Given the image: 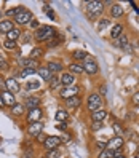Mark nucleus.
<instances>
[{
  "label": "nucleus",
  "instance_id": "nucleus-1",
  "mask_svg": "<svg viewBox=\"0 0 139 158\" xmlns=\"http://www.w3.org/2000/svg\"><path fill=\"white\" fill-rule=\"evenodd\" d=\"M54 35H56V31H54L51 26H40L39 29L35 31V34H34L37 42H45V40L50 42Z\"/></svg>",
  "mask_w": 139,
  "mask_h": 158
},
{
  "label": "nucleus",
  "instance_id": "nucleus-2",
  "mask_svg": "<svg viewBox=\"0 0 139 158\" xmlns=\"http://www.w3.org/2000/svg\"><path fill=\"white\" fill-rule=\"evenodd\" d=\"M86 107H88V110H90L91 114L96 112V110H99V109H103V98H101V94H98V93L90 94Z\"/></svg>",
  "mask_w": 139,
  "mask_h": 158
},
{
  "label": "nucleus",
  "instance_id": "nucleus-3",
  "mask_svg": "<svg viewBox=\"0 0 139 158\" xmlns=\"http://www.w3.org/2000/svg\"><path fill=\"white\" fill-rule=\"evenodd\" d=\"M86 11H88V16L90 18H98L101 13L104 11V3L103 2H88L86 3Z\"/></svg>",
  "mask_w": 139,
  "mask_h": 158
},
{
  "label": "nucleus",
  "instance_id": "nucleus-4",
  "mask_svg": "<svg viewBox=\"0 0 139 158\" xmlns=\"http://www.w3.org/2000/svg\"><path fill=\"white\" fill-rule=\"evenodd\" d=\"M83 70H85L86 73H90V75H95V73L99 72V66H98L96 59L93 56H88L85 61H83Z\"/></svg>",
  "mask_w": 139,
  "mask_h": 158
},
{
  "label": "nucleus",
  "instance_id": "nucleus-5",
  "mask_svg": "<svg viewBox=\"0 0 139 158\" xmlns=\"http://www.w3.org/2000/svg\"><path fill=\"white\" fill-rule=\"evenodd\" d=\"M43 145H45V148H46V152L56 150V148L61 145V137H58V136H48V137H45Z\"/></svg>",
  "mask_w": 139,
  "mask_h": 158
},
{
  "label": "nucleus",
  "instance_id": "nucleus-6",
  "mask_svg": "<svg viewBox=\"0 0 139 158\" xmlns=\"http://www.w3.org/2000/svg\"><path fill=\"white\" fill-rule=\"evenodd\" d=\"M13 19H15L16 24H19V26H27V24H31V21L34 19V15L29 10H24L23 13H19L16 18H13Z\"/></svg>",
  "mask_w": 139,
  "mask_h": 158
},
{
  "label": "nucleus",
  "instance_id": "nucleus-7",
  "mask_svg": "<svg viewBox=\"0 0 139 158\" xmlns=\"http://www.w3.org/2000/svg\"><path fill=\"white\" fill-rule=\"evenodd\" d=\"M78 93H80V88L74 85V86L62 88V89H61V93H59V96H61L62 99H70V98H75V96H78Z\"/></svg>",
  "mask_w": 139,
  "mask_h": 158
},
{
  "label": "nucleus",
  "instance_id": "nucleus-8",
  "mask_svg": "<svg viewBox=\"0 0 139 158\" xmlns=\"http://www.w3.org/2000/svg\"><path fill=\"white\" fill-rule=\"evenodd\" d=\"M123 144H125V141H123V137H120V136H115V137L110 139L109 142H106L107 150H110V152H114V150H118V148H122V147H123Z\"/></svg>",
  "mask_w": 139,
  "mask_h": 158
},
{
  "label": "nucleus",
  "instance_id": "nucleus-9",
  "mask_svg": "<svg viewBox=\"0 0 139 158\" xmlns=\"http://www.w3.org/2000/svg\"><path fill=\"white\" fill-rule=\"evenodd\" d=\"M5 89H6L8 93H11V94H16V93L21 89V86H19V83H18L16 78L10 77V78L5 80Z\"/></svg>",
  "mask_w": 139,
  "mask_h": 158
},
{
  "label": "nucleus",
  "instance_id": "nucleus-10",
  "mask_svg": "<svg viewBox=\"0 0 139 158\" xmlns=\"http://www.w3.org/2000/svg\"><path fill=\"white\" fill-rule=\"evenodd\" d=\"M42 131H43V123L42 122L31 123L29 128H27V134H31L32 137H37L39 134H42Z\"/></svg>",
  "mask_w": 139,
  "mask_h": 158
},
{
  "label": "nucleus",
  "instance_id": "nucleus-11",
  "mask_svg": "<svg viewBox=\"0 0 139 158\" xmlns=\"http://www.w3.org/2000/svg\"><path fill=\"white\" fill-rule=\"evenodd\" d=\"M59 78H61L62 88H67V86H74V85H75V77H74L70 72H64Z\"/></svg>",
  "mask_w": 139,
  "mask_h": 158
},
{
  "label": "nucleus",
  "instance_id": "nucleus-12",
  "mask_svg": "<svg viewBox=\"0 0 139 158\" xmlns=\"http://www.w3.org/2000/svg\"><path fill=\"white\" fill-rule=\"evenodd\" d=\"M42 109L40 107H35L32 110H29V114H27V122L31 123H35V122H40V118H42Z\"/></svg>",
  "mask_w": 139,
  "mask_h": 158
},
{
  "label": "nucleus",
  "instance_id": "nucleus-13",
  "mask_svg": "<svg viewBox=\"0 0 139 158\" xmlns=\"http://www.w3.org/2000/svg\"><path fill=\"white\" fill-rule=\"evenodd\" d=\"M2 99H3V104L5 106H8V107H13L15 104H16V99H15V94H11V93H8L6 89H3L2 93Z\"/></svg>",
  "mask_w": 139,
  "mask_h": 158
},
{
  "label": "nucleus",
  "instance_id": "nucleus-14",
  "mask_svg": "<svg viewBox=\"0 0 139 158\" xmlns=\"http://www.w3.org/2000/svg\"><path fill=\"white\" fill-rule=\"evenodd\" d=\"M18 62L19 66H23V69H37V62L31 58H19Z\"/></svg>",
  "mask_w": 139,
  "mask_h": 158
},
{
  "label": "nucleus",
  "instance_id": "nucleus-15",
  "mask_svg": "<svg viewBox=\"0 0 139 158\" xmlns=\"http://www.w3.org/2000/svg\"><path fill=\"white\" fill-rule=\"evenodd\" d=\"M24 107H26L27 110H32V109H35V107H40V99L35 98V96H29V98L26 99Z\"/></svg>",
  "mask_w": 139,
  "mask_h": 158
},
{
  "label": "nucleus",
  "instance_id": "nucleus-16",
  "mask_svg": "<svg viewBox=\"0 0 139 158\" xmlns=\"http://www.w3.org/2000/svg\"><path fill=\"white\" fill-rule=\"evenodd\" d=\"M11 29H15V26H13V21L10 19H3V21H0V34H8Z\"/></svg>",
  "mask_w": 139,
  "mask_h": 158
},
{
  "label": "nucleus",
  "instance_id": "nucleus-17",
  "mask_svg": "<svg viewBox=\"0 0 139 158\" xmlns=\"http://www.w3.org/2000/svg\"><path fill=\"white\" fill-rule=\"evenodd\" d=\"M106 117H107V110L106 109H99V110H96V112L91 114L93 122H104Z\"/></svg>",
  "mask_w": 139,
  "mask_h": 158
},
{
  "label": "nucleus",
  "instance_id": "nucleus-18",
  "mask_svg": "<svg viewBox=\"0 0 139 158\" xmlns=\"http://www.w3.org/2000/svg\"><path fill=\"white\" fill-rule=\"evenodd\" d=\"M80 96H75V98H70V99H66V107L67 109H78L80 107Z\"/></svg>",
  "mask_w": 139,
  "mask_h": 158
},
{
  "label": "nucleus",
  "instance_id": "nucleus-19",
  "mask_svg": "<svg viewBox=\"0 0 139 158\" xmlns=\"http://www.w3.org/2000/svg\"><path fill=\"white\" fill-rule=\"evenodd\" d=\"M48 70L51 72V73H54V75H56V73H59L61 70H62V64L61 62H54V61H51V62H48Z\"/></svg>",
  "mask_w": 139,
  "mask_h": 158
},
{
  "label": "nucleus",
  "instance_id": "nucleus-20",
  "mask_svg": "<svg viewBox=\"0 0 139 158\" xmlns=\"http://www.w3.org/2000/svg\"><path fill=\"white\" fill-rule=\"evenodd\" d=\"M122 15H123V8H122V5L114 3L112 8H110V16H112V18H120Z\"/></svg>",
  "mask_w": 139,
  "mask_h": 158
},
{
  "label": "nucleus",
  "instance_id": "nucleus-21",
  "mask_svg": "<svg viewBox=\"0 0 139 158\" xmlns=\"http://www.w3.org/2000/svg\"><path fill=\"white\" fill-rule=\"evenodd\" d=\"M122 34H123V26H122V24H115V26L112 27V31H110V37H112L114 40L118 39Z\"/></svg>",
  "mask_w": 139,
  "mask_h": 158
},
{
  "label": "nucleus",
  "instance_id": "nucleus-22",
  "mask_svg": "<svg viewBox=\"0 0 139 158\" xmlns=\"http://www.w3.org/2000/svg\"><path fill=\"white\" fill-rule=\"evenodd\" d=\"M37 73H39L45 81H48L51 78V75H53V73L48 70V67H39V69H37Z\"/></svg>",
  "mask_w": 139,
  "mask_h": 158
},
{
  "label": "nucleus",
  "instance_id": "nucleus-23",
  "mask_svg": "<svg viewBox=\"0 0 139 158\" xmlns=\"http://www.w3.org/2000/svg\"><path fill=\"white\" fill-rule=\"evenodd\" d=\"M126 43H128V37H126L125 34H122V35L118 37V39L114 40V46H115V48H123Z\"/></svg>",
  "mask_w": 139,
  "mask_h": 158
},
{
  "label": "nucleus",
  "instance_id": "nucleus-24",
  "mask_svg": "<svg viewBox=\"0 0 139 158\" xmlns=\"http://www.w3.org/2000/svg\"><path fill=\"white\" fill-rule=\"evenodd\" d=\"M21 37V31L18 29V27H15V29H11L10 32L6 34V40H13V42H16L18 39Z\"/></svg>",
  "mask_w": 139,
  "mask_h": 158
},
{
  "label": "nucleus",
  "instance_id": "nucleus-25",
  "mask_svg": "<svg viewBox=\"0 0 139 158\" xmlns=\"http://www.w3.org/2000/svg\"><path fill=\"white\" fill-rule=\"evenodd\" d=\"M67 117H69V114H67V110H66V109H58L56 115H54V118H56V122H66Z\"/></svg>",
  "mask_w": 139,
  "mask_h": 158
},
{
  "label": "nucleus",
  "instance_id": "nucleus-26",
  "mask_svg": "<svg viewBox=\"0 0 139 158\" xmlns=\"http://www.w3.org/2000/svg\"><path fill=\"white\" fill-rule=\"evenodd\" d=\"M43 56V50L42 48H39V46H35V48H32V51H31V54H29V58L31 59H39V58H42Z\"/></svg>",
  "mask_w": 139,
  "mask_h": 158
},
{
  "label": "nucleus",
  "instance_id": "nucleus-27",
  "mask_svg": "<svg viewBox=\"0 0 139 158\" xmlns=\"http://www.w3.org/2000/svg\"><path fill=\"white\" fill-rule=\"evenodd\" d=\"M69 70H70L72 75H74V73H77V75H80V73L85 72V70H83V66H80V64H75V62L69 66Z\"/></svg>",
  "mask_w": 139,
  "mask_h": 158
},
{
  "label": "nucleus",
  "instance_id": "nucleus-28",
  "mask_svg": "<svg viewBox=\"0 0 139 158\" xmlns=\"http://www.w3.org/2000/svg\"><path fill=\"white\" fill-rule=\"evenodd\" d=\"M48 85H50V88H51V89L58 88V86L61 85V78H59L58 75H54V73H53V75H51V78L48 80Z\"/></svg>",
  "mask_w": 139,
  "mask_h": 158
},
{
  "label": "nucleus",
  "instance_id": "nucleus-29",
  "mask_svg": "<svg viewBox=\"0 0 139 158\" xmlns=\"http://www.w3.org/2000/svg\"><path fill=\"white\" fill-rule=\"evenodd\" d=\"M24 11V6H16V8H10V10H6V16H13L16 18L19 13Z\"/></svg>",
  "mask_w": 139,
  "mask_h": 158
},
{
  "label": "nucleus",
  "instance_id": "nucleus-30",
  "mask_svg": "<svg viewBox=\"0 0 139 158\" xmlns=\"http://www.w3.org/2000/svg\"><path fill=\"white\" fill-rule=\"evenodd\" d=\"M24 106L23 104H15L13 106V109H11V112H13V115H16V117H19V115H23L24 114Z\"/></svg>",
  "mask_w": 139,
  "mask_h": 158
},
{
  "label": "nucleus",
  "instance_id": "nucleus-31",
  "mask_svg": "<svg viewBox=\"0 0 139 158\" xmlns=\"http://www.w3.org/2000/svg\"><path fill=\"white\" fill-rule=\"evenodd\" d=\"M35 72H37V69H21V72L18 73V77H19V78H26V77L32 75V73H35Z\"/></svg>",
  "mask_w": 139,
  "mask_h": 158
},
{
  "label": "nucleus",
  "instance_id": "nucleus-32",
  "mask_svg": "<svg viewBox=\"0 0 139 158\" xmlns=\"http://www.w3.org/2000/svg\"><path fill=\"white\" fill-rule=\"evenodd\" d=\"M112 129L115 131V134H117V136H120V137H122V136L125 134V131H123L122 125H120L118 122H114V123H112Z\"/></svg>",
  "mask_w": 139,
  "mask_h": 158
},
{
  "label": "nucleus",
  "instance_id": "nucleus-33",
  "mask_svg": "<svg viewBox=\"0 0 139 158\" xmlns=\"http://www.w3.org/2000/svg\"><path fill=\"white\" fill-rule=\"evenodd\" d=\"M72 56L75 58V59H78V61H80V59H83V61H85V59L88 58V54H86V51L77 50V51H74V53H72Z\"/></svg>",
  "mask_w": 139,
  "mask_h": 158
},
{
  "label": "nucleus",
  "instance_id": "nucleus-34",
  "mask_svg": "<svg viewBox=\"0 0 139 158\" xmlns=\"http://www.w3.org/2000/svg\"><path fill=\"white\" fill-rule=\"evenodd\" d=\"M16 42H13V40H5L3 42V48L5 50H8V51H11V50H16Z\"/></svg>",
  "mask_w": 139,
  "mask_h": 158
},
{
  "label": "nucleus",
  "instance_id": "nucleus-35",
  "mask_svg": "<svg viewBox=\"0 0 139 158\" xmlns=\"http://www.w3.org/2000/svg\"><path fill=\"white\" fill-rule=\"evenodd\" d=\"M26 88L29 89V91H32V89H39V88H40V83L37 81V80H32V81H29V83L26 85Z\"/></svg>",
  "mask_w": 139,
  "mask_h": 158
},
{
  "label": "nucleus",
  "instance_id": "nucleus-36",
  "mask_svg": "<svg viewBox=\"0 0 139 158\" xmlns=\"http://www.w3.org/2000/svg\"><path fill=\"white\" fill-rule=\"evenodd\" d=\"M98 158H114V153L110 152V150H101V153H99V156Z\"/></svg>",
  "mask_w": 139,
  "mask_h": 158
},
{
  "label": "nucleus",
  "instance_id": "nucleus-37",
  "mask_svg": "<svg viewBox=\"0 0 139 158\" xmlns=\"http://www.w3.org/2000/svg\"><path fill=\"white\" fill-rule=\"evenodd\" d=\"M107 26H109V19H101V21L98 23V31H99V32L104 31Z\"/></svg>",
  "mask_w": 139,
  "mask_h": 158
},
{
  "label": "nucleus",
  "instance_id": "nucleus-38",
  "mask_svg": "<svg viewBox=\"0 0 139 158\" xmlns=\"http://www.w3.org/2000/svg\"><path fill=\"white\" fill-rule=\"evenodd\" d=\"M45 158H59V150L56 148V150H50V152H46Z\"/></svg>",
  "mask_w": 139,
  "mask_h": 158
},
{
  "label": "nucleus",
  "instance_id": "nucleus-39",
  "mask_svg": "<svg viewBox=\"0 0 139 158\" xmlns=\"http://www.w3.org/2000/svg\"><path fill=\"white\" fill-rule=\"evenodd\" d=\"M103 122H93V125H91V129H93V131H98V129H101V128H103Z\"/></svg>",
  "mask_w": 139,
  "mask_h": 158
},
{
  "label": "nucleus",
  "instance_id": "nucleus-40",
  "mask_svg": "<svg viewBox=\"0 0 139 158\" xmlns=\"http://www.w3.org/2000/svg\"><path fill=\"white\" fill-rule=\"evenodd\" d=\"M6 67H8V64H6V61H5V56H3V54H0V70L6 69Z\"/></svg>",
  "mask_w": 139,
  "mask_h": 158
},
{
  "label": "nucleus",
  "instance_id": "nucleus-41",
  "mask_svg": "<svg viewBox=\"0 0 139 158\" xmlns=\"http://www.w3.org/2000/svg\"><path fill=\"white\" fill-rule=\"evenodd\" d=\"M45 13L48 15V18H50V19H54V11H53V10H50L48 6H45Z\"/></svg>",
  "mask_w": 139,
  "mask_h": 158
},
{
  "label": "nucleus",
  "instance_id": "nucleus-42",
  "mask_svg": "<svg viewBox=\"0 0 139 158\" xmlns=\"http://www.w3.org/2000/svg\"><path fill=\"white\" fill-rule=\"evenodd\" d=\"M123 51H126V53H133V46L131 45H129V43H126L125 46H123V48H122Z\"/></svg>",
  "mask_w": 139,
  "mask_h": 158
},
{
  "label": "nucleus",
  "instance_id": "nucleus-43",
  "mask_svg": "<svg viewBox=\"0 0 139 158\" xmlns=\"http://www.w3.org/2000/svg\"><path fill=\"white\" fill-rule=\"evenodd\" d=\"M96 147L99 148V150H106V148H107L106 142H98V144H96Z\"/></svg>",
  "mask_w": 139,
  "mask_h": 158
},
{
  "label": "nucleus",
  "instance_id": "nucleus-44",
  "mask_svg": "<svg viewBox=\"0 0 139 158\" xmlns=\"http://www.w3.org/2000/svg\"><path fill=\"white\" fill-rule=\"evenodd\" d=\"M133 104L134 106H139V93H136V94L133 96Z\"/></svg>",
  "mask_w": 139,
  "mask_h": 158
},
{
  "label": "nucleus",
  "instance_id": "nucleus-45",
  "mask_svg": "<svg viewBox=\"0 0 139 158\" xmlns=\"http://www.w3.org/2000/svg\"><path fill=\"white\" fill-rule=\"evenodd\" d=\"M31 27H34V29H39V27H40V26H39V21L32 19V21H31Z\"/></svg>",
  "mask_w": 139,
  "mask_h": 158
},
{
  "label": "nucleus",
  "instance_id": "nucleus-46",
  "mask_svg": "<svg viewBox=\"0 0 139 158\" xmlns=\"http://www.w3.org/2000/svg\"><path fill=\"white\" fill-rule=\"evenodd\" d=\"M59 42H61V40H50V42H48V46H58Z\"/></svg>",
  "mask_w": 139,
  "mask_h": 158
},
{
  "label": "nucleus",
  "instance_id": "nucleus-47",
  "mask_svg": "<svg viewBox=\"0 0 139 158\" xmlns=\"http://www.w3.org/2000/svg\"><path fill=\"white\" fill-rule=\"evenodd\" d=\"M99 91H101V94H103V96H104V94H106V93H107V86H106V85H103V86H101V88H99Z\"/></svg>",
  "mask_w": 139,
  "mask_h": 158
},
{
  "label": "nucleus",
  "instance_id": "nucleus-48",
  "mask_svg": "<svg viewBox=\"0 0 139 158\" xmlns=\"http://www.w3.org/2000/svg\"><path fill=\"white\" fill-rule=\"evenodd\" d=\"M69 139H70V137H69V136L66 134V136H62V137H61V142H67Z\"/></svg>",
  "mask_w": 139,
  "mask_h": 158
},
{
  "label": "nucleus",
  "instance_id": "nucleus-49",
  "mask_svg": "<svg viewBox=\"0 0 139 158\" xmlns=\"http://www.w3.org/2000/svg\"><path fill=\"white\" fill-rule=\"evenodd\" d=\"M58 128H59V129H66V123H59Z\"/></svg>",
  "mask_w": 139,
  "mask_h": 158
},
{
  "label": "nucleus",
  "instance_id": "nucleus-50",
  "mask_svg": "<svg viewBox=\"0 0 139 158\" xmlns=\"http://www.w3.org/2000/svg\"><path fill=\"white\" fill-rule=\"evenodd\" d=\"M2 107H5V104H3V99H2V94H0V109Z\"/></svg>",
  "mask_w": 139,
  "mask_h": 158
},
{
  "label": "nucleus",
  "instance_id": "nucleus-51",
  "mask_svg": "<svg viewBox=\"0 0 139 158\" xmlns=\"http://www.w3.org/2000/svg\"><path fill=\"white\" fill-rule=\"evenodd\" d=\"M23 158H32V155H31V153H26V155H24Z\"/></svg>",
  "mask_w": 139,
  "mask_h": 158
},
{
  "label": "nucleus",
  "instance_id": "nucleus-52",
  "mask_svg": "<svg viewBox=\"0 0 139 158\" xmlns=\"http://www.w3.org/2000/svg\"><path fill=\"white\" fill-rule=\"evenodd\" d=\"M114 158H126L125 155H120V156H114Z\"/></svg>",
  "mask_w": 139,
  "mask_h": 158
},
{
  "label": "nucleus",
  "instance_id": "nucleus-53",
  "mask_svg": "<svg viewBox=\"0 0 139 158\" xmlns=\"http://www.w3.org/2000/svg\"><path fill=\"white\" fill-rule=\"evenodd\" d=\"M136 158H139V153H137V155H136Z\"/></svg>",
  "mask_w": 139,
  "mask_h": 158
},
{
  "label": "nucleus",
  "instance_id": "nucleus-54",
  "mask_svg": "<svg viewBox=\"0 0 139 158\" xmlns=\"http://www.w3.org/2000/svg\"><path fill=\"white\" fill-rule=\"evenodd\" d=\"M0 16H2V11H0Z\"/></svg>",
  "mask_w": 139,
  "mask_h": 158
},
{
  "label": "nucleus",
  "instance_id": "nucleus-55",
  "mask_svg": "<svg viewBox=\"0 0 139 158\" xmlns=\"http://www.w3.org/2000/svg\"><path fill=\"white\" fill-rule=\"evenodd\" d=\"M137 45H139V40H137Z\"/></svg>",
  "mask_w": 139,
  "mask_h": 158
}]
</instances>
